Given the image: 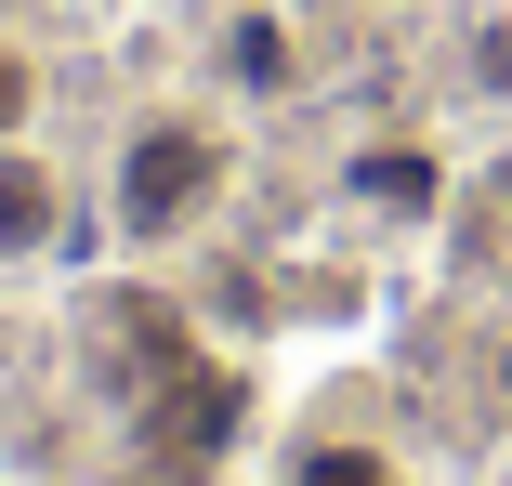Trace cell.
<instances>
[{
  "label": "cell",
  "mask_w": 512,
  "mask_h": 486,
  "mask_svg": "<svg viewBox=\"0 0 512 486\" xmlns=\"http://www.w3.org/2000/svg\"><path fill=\"white\" fill-rule=\"evenodd\" d=\"M224 184H237V132L211 106H145L106 158V237L119 250H171L224 211Z\"/></svg>",
  "instance_id": "6da1fadb"
},
{
  "label": "cell",
  "mask_w": 512,
  "mask_h": 486,
  "mask_svg": "<svg viewBox=\"0 0 512 486\" xmlns=\"http://www.w3.org/2000/svg\"><path fill=\"white\" fill-rule=\"evenodd\" d=\"M66 250V171L40 145H0V263H53Z\"/></svg>",
  "instance_id": "7a4b0ae2"
},
{
  "label": "cell",
  "mask_w": 512,
  "mask_h": 486,
  "mask_svg": "<svg viewBox=\"0 0 512 486\" xmlns=\"http://www.w3.org/2000/svg\"><path fill=\"white\" fill-rule=\"evenodd\" d=\"M276 486H407V473H394V447H381V434H342V421H302V434L276 447Z\"/></svg>",
  "instance_id": "3957f363"
},
{
  "label": "cell",
  "mask_w": 512,
  "mask_h": 486,
  "mask_svg": "<svg viewBox=\"0 0 512 486\" xmlns=\"http://www.w3.org/2000/svg\"><path fill=\"white\" fill-rule=\"evenodd\" d=\"M342 184H355L368 211H394V224H421V211L447 198V158H434V145H355V171H342Z\"/></svg>",
  "instance_id": "277c9868"
},
{
  "label": "cell",
  "mask_w": 512,
  "mask_h": 486,
  "mask_svg": "<svg viewBox=\"0 0 512 486\" xmlns=\"http://www.w3.org/2000/svg\"><path fill=\"white\" fill-rule=\"evenodd\" d=\"M460 66H473V92H486V106H512V0H486V14H473Z\"/></svg>",
  "instance_id": "5b68a950"
},
{
  "label": "cell",
  "mask_w": 512,
  "mask_h": 486,
  "mask_svg": "<svg viewBox=\"0 0 512 486\" xmlns=\"http://www.w3.org/2000/svg\"><path fill=\"white\" fill-rule=\"evenodd\" d=\"M27 132H40V53L0 40V145H27Z\"/></svg>",
  "instance_id": "8992f818"
},
{
  "label": "cell",
  "mask_w": 512,
  "mask_h": 486,
  "mask_svg": "<svg viewBox=\"0 0 512 486\" xmlns=\"http://www.w3.org/2000/svg\"><path fill=\"white\" fill-rule=\"evenodd\" d=\"M224 66H237L250 92H276V79H289V40H276V14H237V40H224Z\"/></svg>",
  "instance_id": "52a82bcc"
}]
</instances>
